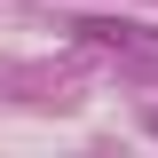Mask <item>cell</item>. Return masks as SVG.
Returning a JSON list of instances; mask_svg holds the SVG:
<instances>
[{"label": "cell", "instance_id": "cell-1", "mask_svg": "<svg viewBox=\"0 0 158 158\" xmlns=\"http://www.w3.org/2000/svg\"><path fill=\"white\" fill-rule=\"evenodd\" d=\"M87 48H111V56H142V63H158V24H135V16H79L71 24Z\"/></svg>", "mask_w": 158, "mask_h": 158}]
</instances>
